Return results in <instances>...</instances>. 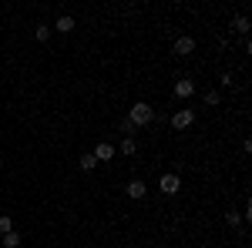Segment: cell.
<instances>
[{
    "label": "cell",
    "mask_w": 252,
    "mask_h": 248,
    "mask_svg": "<svg viewBox=\"0 0 252 248\" xmlns=\"http://www.w3.org/2000/svg\"><path fill=\"white\" fill-rule=\"evenodd\" d=\"M152 117H155V111H152V104H148V101H135V104H131V114H128V121H131L135 128L152 124Z\"/></svg>",
    "instance_id": "1"
},
{
    "label": "cell",
    "mask_w": 252,
    "mask_h": 248,
    "mask_svg": "<svg viewBox=\"0 0 252 248\" xmlns=\"http://www.w3.org/2000/svg\"><path fill=\"white\" fill-rule=\"evenodd\" d=\"M158 188H161V194H178V188H182V178H178L175 171L161 174V178H158Z\"/></svg>",
    "instance_id": "2"
},
{
    "label": "cell",
    "mask_w": 252,
    "mask_h": 248,
    "mask_svg": "<svg viewBox=\"0 0 252 248\" xmlns=\"http://www.w3.org/2000/svg\"><path fill=\"white\" fill-rule=\"evenodd\" d=\"M192 121H195V114L189 111V108H182V111L172 114V128L175 131H185V128H192Z\"/></svg>",
    "instance_id": "3"
},
{
    "label": "cell",
    "mask_w": 252,
    "mask_h": 248,
    "mask_svg": "<svg viewBox=\"0 0 252 248\" xmlns=\"http://www.w3.org/2000/svg\"><path fill=\"white\" fill-rule=\"evenodd\" d=\"M195 94V84L192 81H185V77H182V81H175V97H178V101H185V97H192Z\"/></svg>",
    "instance_id": "4"
},
{
    "label": "cell",
    "mask_w": 252,
    "mask_h": 248,
    "mask_svg": "<svg viewBox=\"0 0 252 248\" xmlns=\"http://www.w3.org/2000/svg\"><path fill=\"white\" fill-rule=\"evenodd\" d=\"M125 191H128V198H145V191H148V185H145L141 178H131Z\"/></svg>",
    "instance_id": "5"
},
{
    "label": "cell",
    "mask_w": 252,
    "mask_h": 248,
    "mask_svg": "<svg viewBox=\"0 0 252 248\" xmlns=\"http://www.w3.org/2000/svg\"><path fill=\"white\" fill-rule=\"evenodd\" d=\"M192 51H195V40L192 37H178V40H175V54H178V57H189Z\"/></svg>",
    "instance_id": "6"
},
{
    "label": "cell",
    "mask_w": 252,
    "mask_h": 248,
    "mask_svg": "<svg viewBox=\"0 0 252 248\" xmlns=\"http://www.w3.org/2000/svg\"><path fill=\"white\" fill-rule=\"evenodd\" d=\"M91 154H94V161H97V165H101V161H111V158H115V148L101 141V144H97V148H94V151H91Z\"/></svg>",
    "instance_id": "7"
},
{
    "label": "cell",
    "mask_w": 252,
    "mask_h": 248,
    "mask_svg": "<svg viewBox=\"0 0 252 248\" xmlns=\"http://www.w3.org/2000/svg\"><path fill=\"white\" fill-rule=\"evenodd\" d=\"M51 30H61V34H71V30H74V17H67V14H61V17H58V24H54Z\"/></svg>",
    "instance_id": "8"
},
{
    "label": "cell",
    "mask_w": 252,
    "mask_h": 248,
    "mask_svg": "<svg viewBox=\"0 0 252 248\" xmlns=\"http://www.w3.org/2000/svg\"><path fill=\"white\" fill-rule=\"evenodd\" d=\"M78 165H81V171H94V168H97V161H94V154H91V151H88V154H81V161H78Z\"/></svg>",
    "instance_id": "9"
},
{
    "label": "cell",
    "mask_w": 252,
    "mask_h": 248,
    "mask_svg": "<svg viewBox=\"0 0 252 248\" xmlns=\"http://www.w3.org/2000/svg\"><path fill=\"white\" fill-rule=\"evenodd\" d=\"M232 30H239V34H246V30H249V17H246V14H239V17L232 20Z\"/></svg>",
    "instance_id": "10"
},
{
    "label": "cell",
    "mask_w": 252,
    "mask_h": 248,
    "mask_svg": "<svg viewBox=\"0 0 252 248\" xmlns=\"http://www.w3.org/2000/svg\"><path fill=\"white\" fill-rule=\"evenodd\" d=\"M118 151H121V154H135V151H138L135 138H125V141H121V148H118Z\"/></svg>",
    "instance_id": "11"
},
{
    "label": "cell",
    "mask_w": 252,
    "mask_h": 248,
    "mask_svg": "<svg viewBox=\"0 0 252 248\" xmlns=\"http://www.w3.org/2000/svg\"><path fill=\"white\" fill-rule=\"evenodd\" d=\"M20 245V235L17 231H7V235H3V248H17Z\"/></svg>",
    "instance_id": "12"
},
{
    "label": "cell",
    "mask_w": 252,
    "mask_h": 248,
    "mask_svg": "<svg viewBox=\"0 0 252 248\" xmlns=\"http://www.w3.org/2000/svg\"><path fill=\"white\" fill-rule=\"evenodd\" d=\"M34 37H37L40 44H47V40H51V27H47V24H40L37 30H34Z\"/></svg>",
    "instance_id": "13"
},
{
    "label": "cell",
    "mask_w": 252,
    "mask_h": 248,
    "mask_svg": "<svg viewBox=\"0 0 252 248\" xmlns=\"http://www.w3.org/2000/svg\"><path fill=\"white\" fill-rule=\"evenodd\" d=\"M7 231H14V218L10 215H0V235H7Z\"/></svg>",
    "instance_id": "14"
},
{
    "label": "cell",
    "mask_w": 252,
    "mask_h": 248,
    "mask_svg": "<svg viewBox=\"0 0 252 248\" xmlns=\"http://www.w3.org/2000/svg\"><path fill=\"white\" fill-rule=\"evenodd\" d=\"M239 221H242V215H235V211H229V215H225V225H229V228H235Z\"/></svg>",
    "instance_id": "15"
},
{
    "label": "cell",
    "mask_w": 252,
    "mask_h": 248,
    "mask_svg": "<svg viewBox=\"0 0 252 248\" xmlns=\"http://www.w3.org/2000/svg\"><path fill=\"white\" fill-rule=\"evenodd\" d=\"M205 104L215 108V104H219V91H205Z\"/></svg>",
    "instance_id": "16"
},
{
    "label": "cell",
    "mask_w": 252,
    "mask_h": 248,
    "mask_svg": "<svg viewBox=\"0 0 252 248\" xmlns=\"http://www.w3.org/2000/svg\"><path fill=\"white\" fill-rule=\"evenodd\" d=\"M121 131H125V138H131V134H135V124L125 117V121H121Z\"/></svg>",
    "instance_id": "17"
}]
</instances>
